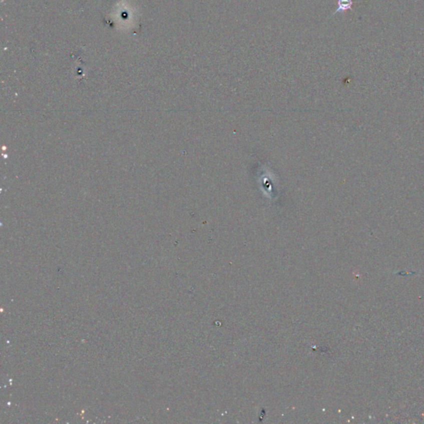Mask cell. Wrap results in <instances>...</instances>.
<instances>
[{
    "label": "cell",
    "mask_w": 424,
    "mask_h": 424,
    "mask_svg": "<svg viewBox=\"0 0 424 424\" xmlns=\"http://www.w3.org/2000/svg\"><path fill=\"white\" fill-rule=\"evenodd\" d=\"M354 4H355L354 0H338L337 10H335L333 15H331V17L337 15L338 13H344L347 10H353L352 6Z\"/></svg>",
    "instance_id": "1"
}]
</instances>
